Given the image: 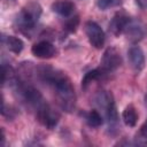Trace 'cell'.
<instances>
[{
  "mask_svg": "<svg viewBox=\"0 0 147 147\" xmlns=\"http://www.w3.org/2000/svg\"><path fill=\"white\" fill-rule=\"evenodd\" d=\"M123 33H125V36L127 37V39L132 42H138L140 41L146 33V29L145 25L137 20H132L130 18L129 22L126 23Z\"/></svg>",
  "mask_w": 147,
  "mask_h": 147,
  "instance_id": "cell-7",
  "label": "cell"
},
{
  "mask_svg": "<svg viewBox=\"0 0 147 147\" xmlns=\"http://www.w3.org/2000/svg\"><path fill=\"white\" fill-rule=\"evenodd\" d=\"M103 74H105V72H103L102 69H94V70H91V71L86 72V74L84 75L83 79H82V87H83L84 90L87 88V86H88L92 82H94V80L101 78V77L103 76Z\"/></svg>",
  "mask_w": 147,
  "mask_h": 147,
  "instance_id": "cell-14",
  "label": "cell"
},
{
  "mask_svg": "<svg viewBox=\"0 0 147 147\" xmlns=\"http://www.w3.org/2000/svg\"><path fill=\"white\" fill-rule=\"evenodd\" d=\"M86 122L92 127H99L103 123V118L98 110H91L86 115Z\"/></svg>",
  "mask_w": 147,
  "mask_h": 147,
  "instance_id": "cell-15",
  "label": "cell"
},
{
  "mask_svg": "<svg viewBox=\"0 0 147 147\" xmlns=\"http://www.w3.org/2000/svg\"><path fill=\"white\" fill-rule=\"evenodd\" d=\"M130 17L124 14V13H117L110 21L109 23V31L114 34V36H119L121 33H123L124 28L126 25V23L129 22Z\"/></svg>",
  "mask_w": 147,
  "mask_h": 147,
  "instance_id": "cell-10",
  "label": "cell"
},
{
  "mask_svg": "<svg viewBox=\"0 0 147 147\" xmlns=\"http://www.w3.org/2000/svg\"><path fill=\"white\" fill-rule=\"evenodd\" d=\"M122 119L126 126H130V127L136 126L138 121V114L136 111V108L132 105H129L127 107H125V109L122 113Z\"/></svg>",
  "mask_w": 147,
  "mask_h": 147,
  "instance_id": "cell-13",
  "label": "cell"
},
{
  "mask_svg": "<svg viewBox=\"0 0 147 147\" xmlns=\"http://www.w3.org/2000/svg\"><path fill=\"white\" fill-rule=\"evenodd\" d=\"M94 101L98 108H100L105 114V117L108 122V127L114 133L117 130V125H118V114L113 94L108 91H100L95 95Z\"/></svg>",
  "mask_w": 147,
  "mask_h": 147,
  "instance_id": "cell-2",
  "label": "cell"
},
{
  "mask_svg": "<svg viewBox=\"0 0 147 147\" xmlns=\"http://www.w3.org/2000/svg\"><path fill=\"white\" fill-rule=\"evenodd\" d=\"M31 52L36 57L49 59V57H53L55 55L56 49H55L53 44H51L49 41L44 40V41H39V42L34 44L31 48Z\"/></svg>",
  "mask_w": 147,
  "mask_h": 147,
  "instance_id": "cell-9",
  "label": "cell"
},
{
  "mask_svg": "<svg viewBox=\"0 0 147 147\" xmlns=\"http://www.w3.org/2000/svg\"><path fill=\"white\" fill-rule=\"evenodd\" d=\"M38 76L42 82L53 87L60 107L64 111L71 113L76 106V93L69 77L47 65H42L38 69Z\"/></svg>",
  "mask_w": 147,
  "mask_h": 147,
  "instance_id": "cell-1",
  "label": "cell"
},
{
  "mask_svg": "<svg viewBox=\"0 0 147 147\" xmlns=\"http://www.w3.org/2000/svg\"><path fill=\"white\" fill-rule=\"evenodd\" d=\"M85 33L87 36V39L90 41V44L96 48L100 49L103 47L105 45V32L103 30L100 28V25L94 22V21H88L85 24Z\"/></svg>",
  "mask_w": 147,
  "mask_h": 147,
  "instance_id": "cell-6",
  "label": "cell"
},
{
  "mask_svg": "<svg viewBox=\"0 0 147 147\" xmlns=\"http://www.w3.org/2000/svg\"><path fill=\"white\" fill-rule=\"evenodd\" d=\"M137 142L139 145H147V122L140 127L139 133L137 134Z\"/></svg>",
  "mask_w": 147,
  "mask_h": 147,
  "instance_id": "cell-17",
  "label": "cell"
},
{
  "mask_svg": "<svg viewBox=\"0 0 147 147\" xmlns=\"http://www.w3.org/2000/svg\"><path fill=\"white\" fill-rule=\"evenodd\" d=\"M78 23H79L78 16H74V17L69 18V20L65 22L64 29H65L68 32H70V33H71V32H75L76 29H77V26H78Z\"/></svg>",
  "mask_w": 147,
  "mask_h": 147,
  "instance_id": "cell-18",
  "label": "cell"
},
{
  "mask_svg": "<svg viewBox=\"0 0 147 147\" xmlns=\"http://www.w3.org/2000/svg\"><path fill=\"white\" fill-rule=\"evenodd\" d=\"M52 10L60 16L69 17L75 11V5L69 0H57L52 5Z\"/></svg>",
  "mask_w": 147,
  "mask_h": 147,
  "instance_id": "cell-11",
  "label": "cell"
},
{
  "mask_svg": "<svg viewBox=\"0 0 147 147\" xmlns=\"http://www.w3.org/2000/svg\"><path fill=\"white\" fill-rule=\"evenodd\" d=\"M36 115H37L38 121L47 129H54L57 125L59 119H60L59 114L55 113L46 101L42 102L36 109Z\"/></svg>",
  "mask_w": 147,
  "mask_h": 147,
  "instance_id": "cell-5",
  "label": "cell"
},
{
  "mask_svg": "<svg viewBox=\"0 0 147 147\" xmlns=\"http://www.w3.org/2000/svg\"><path fill=\"white\" fill-rule=\"evenodd\" d=\"M40 15H41V7L36 2H31L26 5L17 15L16 25L23 33L28 34L31 30H33V28L38 23Z\"/></svg>",
  "mask_w": 147,
  "mask_h": 147,
  "instance_id": "cell-3",
  "label": "cell"
},
{
  "mask_svg": "<svg viewBox=\"0 0 147 147\" xmlns=\"http://www.w3.org/2000/svg\"><path fill=\"white\" fill-rule=\"evenodd\" d=\"M136 2L140 8L147 9V0H136Z\"/></svg>",
  "mask_w": 147,
  "mask_h": 147,
  "instance_id": "cell-19",
  "label": "cell"
},
{
  "mask_svg": "<svg viewBox=\"0 0 147 147\" xmlns=\"http://www.w3.org/2000/svg\"><path fill=\"white\" fill-rule=\"evenodd\" d=\"M127 57L132 69L136 72H140L145 68V54L139 46H132L127 52Z\"/></svg>",
  "mask_w": 147,
  "mask_h": 147,
  "instance_id": "cell-8",
  "label": "cell"
},
{
  "mask_svg": "<svg viewBox=\"0 0 147 147\" xmlns=\"http://www.w3.org/2000/svg\"><path fill=\"white\" fill-rule=\"evenodd\" d=\"M2 44L7 47L8 51H10L14 54H20L24 47V42L22 39L15 36H6L2 37Z\"/></svg>",
  "mask_w": 147,
  "mask_h": 147,
  "instance_id": "cell-12",
  "label": "cell"
},
{
  "mask_svg": "<svg viewBox=\"0 0 147 147\" xmlns=\"http://www.w3.org/2000/svg\"><path fill=\"white\" fill-rule=\"evenodd\" d=\"M96 3L101 10H106L108 8H111V7L119 6L122 3V0H98Z\"/></svg>",
  "mask_w": 147,
  "mask_h": 147,
  "instance_id": "cell-16",
  "label": "cell"
},
{
  "mask_svg": "<svg viewBox=\"0 0 147 147\" xmlns=\"http://www.w3.org/2000/svg\"><path fill=\"white\" fill-rule=\"evenodd\" d=\"M122 64V56L121 53L117 51V48L110 46L108 47L101 59V69L105 74L113 72L117 70Z\"/></svg>",
  "mask_w": 147,
  "mask_h": 147,
  "instance_id": "cell-4",
  "label": "cell"
}]
</instances>
